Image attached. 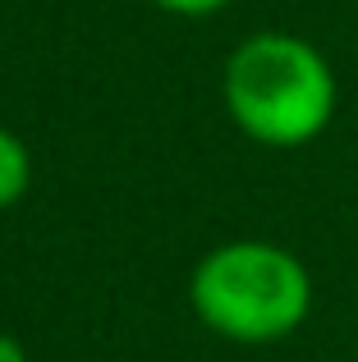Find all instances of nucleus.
I'll list each match as a JSON object with an SVG mask.
<instances>
[{
  "label": "nucleus",
  "instance_id": "nucleus-2",
  "mask_svg": "<svg viewBox=\"0 0 358 362\" xmlns=\"http://www.w3.org/2000/svg\"><path fill=\"white\" fill-rule=\"evenodd\" d=\"M188 303L212 335L234 344H276L313 312V275L280 243L234 239L193 266Z\"/></svg>",
  "mask_w": 358,
  "mask_h": 362
},
{
  "label": "nucleus",
  "instance_id": "nucleus-3",
  "mask_svg": "<svg viewBox=\"0 0 358 362\" xmlns=\"http://www.w3.org/2000/svg\"><path fill=\"white\" fill-rule=\"evenodd\" d=\"M28 184H33V156H28L23 138L0 124V211L14 206L28 193Z\"/></svg>",
  "mask_w": 358,
  "mask_h": 362
},
{
  "label": "nucleus",
  "instance_id": "nucleus-5",
  "mask_svg": "<svg viewBox=\"0 0 358 362\" xmlns=\"http://www.w3.org/2000/svg\"><path fill=\"white\" fill-rule=\"evenodd\" d=\"M0 362H28L23 344H18L14 335H0Z\"/></svg>",
  "mask_w": 358,
  "mask_h": 362
},
{
  "label": "nucleus",
  "instance_id": "nucleus-1",
  "mask_svg": "<svg viewBox=\"0 0 358 362\" xmlns=\"http://www.w3.org/2000/svg\"><path fill=\"white\" fill-rule=\"evenodd\" d=\"M221 97L243 138L294 151L331 129L340 83L313 42L294 33H258L225 60Z\"/></svg>",
  "mask_w": 358,
  "mask_h": 362
},
{
  "label": "nucleus",
  "instance_id": "nucleus-4",
  "mask_svg": "<svg viewBox=\"0 0 358 362\" xmlns=\"http://www.w3.org/2000/svg\"><path fill=\"white\" fill-rule=\"evenodd\" d=\"M152 5H161L166 14H184V18H207L216 14V9H225L230 0H152Z\"/></svg>",
  "mask_w": 358,
  "mask_h": 362
}]
</instances>
